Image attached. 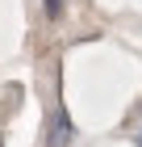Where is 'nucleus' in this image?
I'll return each instance as SVG.
<instances>
[{
    "instance_id": "f03ea898",
    "label": "nucleus",
    "mask_w": 142,
    "mask_h": 147,
    "mask_svg": "<svg viewBox=\"0 0 142 147\" xmlns=\"http://www.w3.org/2000/svg\"><path fill=\"white\" fill-rule=\"evenodd\" d=\"M138 147H142V130H138Z\"/></svg>"
},
{
    "instance_id": "f257e3e1",
    "label": "nucleus",
    "mask_w": 142,
    "mask_h": 147,
    "mask_svg": "<svg viewBox=\"0 0 142 147\" xmlns=\"http://www.w3.org/2000/svg\"><path fill=\"white\" fill-rule=\"evenodd\" d=\"M59 9H63V0H46V13L50 17H59Z\"/></svg>"
}]
</instances>
